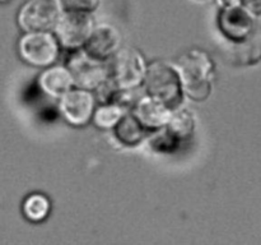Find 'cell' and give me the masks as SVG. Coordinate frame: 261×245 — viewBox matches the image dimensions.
Here are the masks:
<instances>
[{"mask_svg": "<svg viewBox=\"0 0 261 245\" xmlns=\"http://www.w3.org/2000/svg\"><path fill=\"white\" fill-rule=\"evenodd\" d=\"M177 70L182 81L184 91L195 101H204L211 94L212 61L205 53L190 50L177 60Z\"/></svg>", "mask_w": 261, "mask_h": 245, "instance_id": "obj_1", "label": "cell"}, {"mask_svg": "<svg viewBox=\"0 0 261 245\" xmlns=\"http://www.w3.org/2000/svg\"><path fill=\"white\" fill-rule=\"evenodd\" d=\"M143 82L148 96L163 102L171 110H175L182 102L184 86L180 73L168 64L162 61L150 64Z\"/></svg>", "mask_w": 261, "mask_h": 245, "instance_id": "obj_2", "label": "cell"}, {"mask_svg": "<svg viewBox=\"0 0 261 245\" xmlns=\"http://www.w3.org/2000/svg\"><path fill=\"white\" fill-rule=\"evenodd\" d=\"M110 77L122 89H132L139 86L145 77L144 59L135 48L120 47L110 59Z\"/></svg>", "mask_w": 261, "mask_h": 245, "instance_id": "obj_3", "label": "cell"}, {"mask_svg": "<svg viewBox=\"0 0 261 245\" xmlns=\"http://www.w3.org/2000/svg\"><path fill=\"white\" fill-rule=\"evenodd\" d=\"M61 13L59 0H28L18 13V24L25 32H47L56 27Z\"/></svg>", "mask_w": 261, "mask_h": 245, "instance_id": "obj_4", "label": "cell"}, {"mask_svg": "<svg viewBox=\"0 0 261 245\" xmlns=\"http://www.w3.org/2000/svg\"><path fill=\"white\" fill-rule=\"evenodd\" d=\"M94 30L92 13L63 12L58 20L55 31L60 45L65 48L76 50L86 45Z\"/></svg>", "mask_w": 261, "mask_h": 245, "instance_id": "obj_5", "label": "cell"}, {"mask_svg": "<svg viewBox=\"0 0 261 245\" xmlns=\"http://www.w3.org/2000/svg\"><path fill=\"white\" fill-rule=\"evenodd\" d=\"M66 68L73 76L74 83L82 88H97L110 77L109 64L92 58L84 50H75L69 58Z\"/></svg>", "mask_w": 261, "mask_h": 245, "instance_id": "obj_6", "label": "cell"}, {"mask_svg": "<svg viewBox=\"0 0 261 245\" xmlns=\"http://www.w3.org/2000/svg\"><path fill=\"white\" fill-rule=\"evenodd\" d=\"M20 56L36 66L53 64L59 55V43L48 32H27L19 41Z\"/></svg>", "mask_w": 261, "mask_h": 245, "instance_id": "obj_7", "label": "cell"}, {"mask_svg": "<svg viewBox=\"0 0 261 245\" xmlns=\"http://www.w3.org/2000/svg\"><path fill=\"white\" fill-rule=\"evenodd\" d=\"M218 27L228 41H244L250 37L254 28L252 15L242 5L221 8L218 14Z\"/></svg>", "mask_w": 261, "mask_h": 245, "instance_id": "obj_8", "label": "cell"}, {"mask_svg": "<svg viewBox=\"0 0 261 245\" xmlns=\"http://www.w3.org/2000/svg\"><path fill=\"white\" fill-rule=\"evenodd\" d=\"M121 46V35L119 30L111 24H101L94 27L84 45V51L97 60L106 61L119 51Z\"/></svg>", "mask_w": 261, "mask_h": 245, "instance_id": "obj_9", "label": "cell"}, {"mask_svg": "<svg viewBox=\"0 0 261 245\" xmlns=\"http://www.w3.org/2000/svg\"><path fill=\"white\" fill-rule=\"evenodd\" d=\"M60 109L70 124L84 125L93 115L94 97L86 89H69L61 97Z\"/></svg>", "mask_w": 261, "mask_h": 245, "instance_id": "obj_10", "label": "cell"}, {"mask_svg": "<svg viewBox=\"0 0 261 245\" xmlns=\"http://www.w3.org/2000/svg\"><path fill=\"white\" fill-rule=\"evenodd\" d=\"M172 110L163 102L153 99L150 96L142 97L138 100L135 106L133 107V114L143 122L148 129H157L165 128L171 116Z\"/></svg>", "mask_w": 261, "mask_h": 245, "instance_id": "obj_11", "label": "cell"}, {"mask_svg": "<svg viewBox=\"0 0 261 245\" xmlns=\"http://www.w3.org/2000/svg\"><path fill=\"white\" fill-rule=\"evenodd\" d=\"M114 133L122 144L134 147L147 138L148 128L133 112H126L114 127Z\"/></svg>", "mask_w": 261, "mask_h": 245, "instance_id": "obj_12", "label": "cell"}, {"mask_svg": "<svg viewBox=\"0 0 261 245\" xmlns=\"http://www.w3.org/2000/svg\"><path fill=\"white\" fill-rule=\"evenodd\" d=\"M74 83L70 70L64 66H54L43 71L40 77V86L43 92L54 97H63Z\"/></svg>", "mask_w": 261, "mask_h": 245, "instance_id": "obj_13", "label": "cell"}, {"mask_svg": "<svg viewBox=\"0 0 261 245\" xmlns=\"http://www.w3.org/2000/svg\"><path fill=\"white\" fill-rule=\"evenodd\" d=\"M224 51L227 59L236 65H252L261 60V43L250 37L239 42L231 41Z\"/></svg>", "mask_w": 261, "mask_h": 245, "instance_id": "obj_14", "label": "cell"}, {"mask_svg": "<svg viewBox=\"0 0 261 245\" xmlns=\"http://www.w3.org/2000/svg\"><path fill=\"white\" fill-rule=\"evenodd\" d=\"M166 128L177 139H186L193 134L195 129V119L186 110H172Z\"/></svg>", "mask_w": 261, "mask_h": 245, "instance_id": "obj_15", "label": "cell"}, {"mask_svg": "<svg viewBox=\"0 0 261 245\" xmlns=\"http://www.w3.org/2000/svg\"><path fill=\"white\" fill-rule=\"evenodd\" d=\"M50 211V202L42 194H31L23 203V213L31 221H41Z\"/></svg>", "mask_w": 261, "mask_h": 245, "instance_id": "obj_16", "label": "cell"}, {"mask_svg": "<svg viewBox=\"0 0 261 245\" xmlns=\"http://www.w3.org/2000/svg\"><path fill=\"white\" fill-rule=\"evenodd\" d=\"M124 109L115 104L102 105L93 114V121L99 128H114L124 115Z\"/></svg>", "mask_w": 261, "mask_h": 245, "instance_id": "obj_17", "label": "cell"}, {"mask_svg": "<svg viewBox=\"0 0 261 245\" xmlns=\"http://www.w3.org/2000/svg\"><path fill=\"white\" fill-rule=\"evenodd\" d=\"M177 138L165 127V129L161 128L160 132L155 135H153L152 140H150V145L154 151L158 152H170V151L175 150V144L178 143Z\"/></svg>", "mask_w": 261, "mask_h": 245, "instance_id": "obj_18", "label": "cell"}, {"mask_svg": "<svg viewBox=\"0 0 261 245\" xmlns=\"http://www.w3.org/2000/svg\"><path fill=\"white\" fill-rule=\"evenodd\" d=\"M101 0H59L63 12H87L92 13L98 8Z\"/></svg>", "mask_w": 261, "mask_h": 245, "instance_id": "obj_19", "label": "cell"}, {"mask_svg": "<svg viewBox=\"0 0 261 245\" xmlns=\"http://www.w3.org/2000/svg\"><path fill=\"white\" fill-rule=\"evenodd\" d=\"M241 5L252 15H261V0H241Z\"/></svg>", "mask_w": 261, "mask_h": 245, "instance_id": "obj_20", "label": "cell"}, {"mask_svg": "<svg viewBox=\"0 0 261 245\" xmlns=\"http://www.w3.org/2000/svg\"><path fill=\"white\" fill-rule=\"evenodd\" d=\"M217 3L221 8H231L241 5V0H217Z\"/></svg>", "mask_w": 261, "mask_h": 245, "instance_id": "obj_21", "label": "cell"}, {"mask_svg": "<svg viewBox=\"0 0 261 245\" xmlns=\"http://www.w3.org/2000/svg\"><path fill=\"white\" fill-rule=\"evenodd\" d=\"M2 2H3V3H4V2H7V0H2Z\"/></svg>", "mask_w": 261, "mask_h": 245, "instance_id": "obj_22", "label": "cell"}]
</instances>
